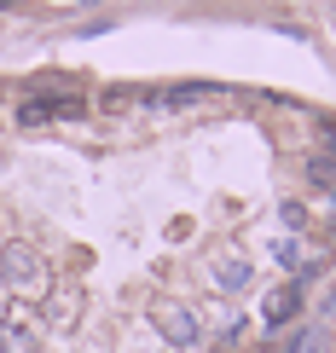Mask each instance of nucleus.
I'll list each match as a JSON object with an SVG mask.
<instances>
[{"mask_svg": "<svg viewBox=\"0 0 336 353\" xmlns=\"http://www.w3.org/2000/svg\"><path fill=\"white\" fill-rule=\"evenodd\" d=\"M0 278H6L12 290H41L47 267H41V255L29 243H6V249H0Z\"/></svg>", "mask_w": 336, "mask_h": 353, "instance_id": "obj_1", "label": "nucleus"}, {"mask_svg": "<svg viewBox=\"0 0 336 353\" xmlns=\"http://www.w3.org/2000/svg\"><path fill=\"white\" fill-rule=\"evenodd\" d=\"M296 307H302V284H279V290H267L261 296V330H279L296 319Z\"/></svg>", "mask_w": 336, "mask_h": 353, "instance_id": "obj_2", "label": "nucleus"}, {"mask_svg": "<svg viewBox=\"0 0 336 353\" xmlns=\"http://www.w3.org/2000/svg\"><path fill=\"white\" fill-rule=\"evenodd\" d=\"M157 330H163V342H174V347H197V319L186 313V307H163V313H157Z\"/></svg>", "mask_w": 336, "mask_h": 353, "instance_id": "obj_3", "label": "nucleus"}, {"mask_svg": "<svg viewBox=\"0 0 336 353\" xmlns=\"http://www.w3.org/2000/svg\"><path fill=\"white\" fill-rule=\"evenodd\" d=\"M250 278H255V267L244 255H232V261H221V267H215V284L226 290V296H244V290H250Z\"/></svg>", "mask_w": 336, "mask_h": 353, "instance_id": "obj_4", "label": "nucleus"}, {"mask_svg": "<svg viewBox=\"0 0 336 353\" xmlns=\"http://www.w3.org/2000/svg\"><path fill=\"white\" fill-rule=\"evenodd\" d=\"M81 99H41V105H23V122H47V116H76Z\"/></svg>", "mask_w": 336, "mask_h": 353, "instance_id": "obj_5", "label": "nucleus"}, {"mask_svg": "<svg viewBox=\"0 0 336 353\" xmlns=\"http://www.w3.org/2000/svg\"><path fill=\"white\" fill-rule=\"evenodd\" d=\"M0 347H6V353H35V330H29L23 319H12V325L0 330Z\"/></svg>", "mask_w": 336, "mask_h": 353, "instance_id": "obj_6", "label": "nucleus"}, {"mask_svg": "<svg viewBox=\"0 0 336 353\" xmlns=\"http://www.w3.org/2000/svg\"><path fill=\"white\" fill-rule=\"evenodd\" d=\"M330 174H336V168H330V157H308V180H313V185H325Z\"/></svg>", "mask_w": 336, "mask_h": 353, "instance_id": "obj_7", "label": "nucleus"}, {"mask_svg": "<svg viewBox=\"0 0 336 353\" xmlns=\"http://www.w3.org/2000/svg\"><path fill=\"white\" fill-rule=\"evenodd\" d=\"M273 255H279V261H284V267H296V261H302V249H296V243H290V238H279V243H273Z\"/></svg>", "mask_w": 336, "mask_h": 353, "instance_id": "obj_8", "label": "nucleus"}]
</instances>
